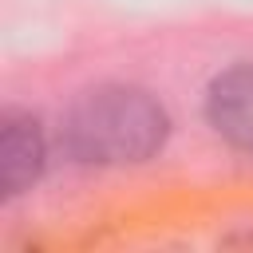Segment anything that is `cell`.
Listing matches in <instances>:
<instances>
[{
  "mask_svg": "<svg viewBox=\"0 0 253 253\" xmlns=\"http://www.w3.org/2000/svg\"><path fill=\"white\" fill-rule=\"evenodd\" d=\"M206 119L229 146L253 154V63H233L210 83Z\"/></svg>",
  "mask_w": 253,
  "mask_h": 253,
  "instance_id": "obj_2",
  "label": "cell"
},
{
  "mask_svg": "<svg viewBox=\"0 0 253 253\" xmlns=\"http://www.w3.org/2000/svg\"><path fill=\"white\" fill-rule=\"evenodd\" d=\"M170 134V119L162 103L126 83H103L83 91L63 115V146L79 162L123 166L146 162L162 150Z\"/></svg>",
  "mask_w": 253,
  "mask_h": 253,
  "instance_id": "obj_1",
  "label": "cell"
},
{
  "mask_svg": "<svg viewBox=\"0 0 253 253\" xmlns=\"http://www.w3.org/2000/svg\"><path fill=\"white\" fill-rule=\"evenodd\" d=\"M43 170V134L32 115L4 111L0 119V194L20 198Z\"/></svg>",
  "mask_w": 253,
  "mask_h": 253,
  "instance_id": "obj_3",
  "label": "cell"
}]
</instances>
